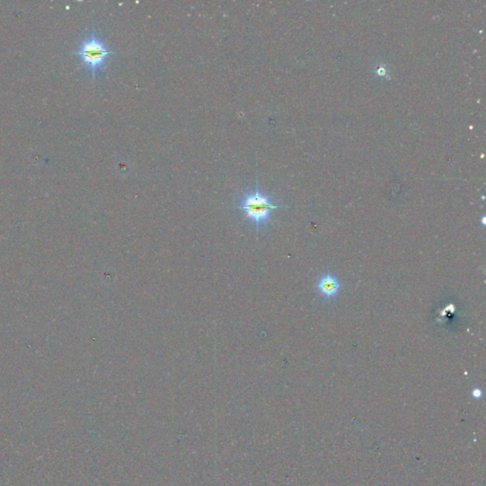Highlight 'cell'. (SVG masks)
Wrapping results in <instances>:
<instances>
[{
	"mask_svg": "<svg viewBox=\"0 0 486 486\" xmlns=\"http://www.w3.org/2000/svg\"><path fill=\"white\" fill-rule=\"evenodd\" d=\"M317 289L326 298H334L338 295L341 283L335 275L327 274L319 279Z\"/></svg>",
	"mask_w": 486,
	"mask_h": 486,
	"instance_id": "cell-3",
	"label": "cell"
},
{
	"mask_svg": "<svg viewBox=\"0 0 486 486\" xmlns=\"http://www.w3.org/2000/svg\"><path fill=\"white\" fill-rule=\"evenodd\" d=\"M73 54L80 59L92 77L97 79L105 71L108 57L117 52L108 50L104 39L92 31L79 44Z\"/></svg>",
	"mask_w": 486,
	"mask_h": 486,
	"instance_id": "cell-2",
	"label": "cell"
},
{
	"mask_svg": "<svg viewBox=\"0 0 486 486\" xmlns=\"http://www.w3.org/2000/svg\"><path fill=\"white\" fill-rule=\"evenodd\" d=\"M280 207L281 205L275 203L270 196L259 190L256 183L254 189L246 191L235 205V209L240 212L244 219L253 225L256 235L268 227L273 213Z\"/></svg>",
	"mask_w": 486,
	"mask_h": 486,
	"instance_id": "cell-1",
	"label": "cell"
},
{
	"mask_svg": "<svg viewBox=\"0 0 486 486\" xmlns=\"http://www.w3.org/2000/svg\"><path fill=\"white\" fill-rule=\"evenodd\" d=\"M482 395H483V392H482V390H481V389H479V388H475V389H473V391H472V396H473L474 398H476V399H480V398L482 397Z\"/></svg>",
	"mask_w": 486,
	"mask_h": 486,
	"instance_id": "cell-5",
	"label": "cell"
},
{
	"mask_svg": "<svg viewBox=\"0 0 486 486\" xmlns=\"http://www.w3.org/2000/svg\"><path fill=\"white\" fill-rule=\"evenodd\" d=\"M372 73L374 77L380 81L387 80L390 76V70L388 67L384 63L377 64L376 66H374L372 68Z\"/></svg>",
	"mask_w": 486,
	"mask_h": 486,
	"instance_id": "cell-4",
	"label": "cell"
}]
</instances>
